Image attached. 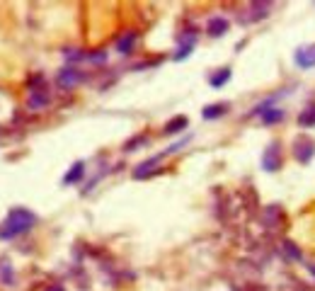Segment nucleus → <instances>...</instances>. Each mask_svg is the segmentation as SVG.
Here are the masks:
<instances>
[{
    "label": "nucleus",
    "mask_w": 315,
    "mask_h": 291,
    "mask_svg": "<svg viewBox=\"0 0 315 291\" xmlns=\"http://www.w3.org/2000/svg\"><path fill=\"white\" fill-rule=\"evenodd\" d=\"M194 44H196V39H194V34H187V37H179V49H177V54H175V61H184L187 56L192 54Z\"/></svg>",
    "instance_id": "nucleus-12"
},
{
    "label": "nucleus",
    "mask_w": 315,
    "mask_h": 291,
    "mask_svg": "<svg viewBox=\"0 0 315 291\" xmlns=\"http://www.w3.org/2000/svg\"><path fill=\"white\" fill-rule=\"evenodd\" d=\"M262 167L267 170V172H276L279 167H281V146L272 141L267 148H264V155H262Z\"/></svg>",
    "instance_id": "nucleus-2"
},
{
    "label": "nucleus",
    "mask_w": 315,
    "mask_h": 291,
    "mask_svg": "<svg viewBox=\"0 0 315 291\" xmlns=\"http://www.w3.org/2000/svg\"><path fill=\"white\" fill-rule=\"evenodd\" d=\"M231 80V68L228 66H223V68H219L216 73H211V87H223V85Z\"/></svg>",
    "instance_id": "nucleus-16"
},
{
    "label": "nucleus",
    "mask_w": 315,
    "mask_h": 291,
    "mask_svg": "<svg viewBox=\"0 0 315 291\" xmlns=\"http://www.w3.org/2000/svg\"><path fill=\"white\" fill-rule=\"evenodd\" d=\"M51 105V95H49V90H39V92H32L27 100V107L29 110H44V107H49Z\"/></svg>",
    "instance_id": "nucleus-11"
},
{
    "label": "nucleus",
    "mask_w": 315,
    "mask_h": 291,
    "mask_svg": "<svg viewBox=\"0 0 315 291\" xmlns=\"http://www.w3.org/2000/svg\"><path fill=\"white\" fill-rule=\"evenodd\" d=\"M206 32L208 37H221L228 32V20L226 17H208L206 20Z\"/></svg>",
    "instance_id": "nucleus-9"
},
{
    "label": "nucleus",
    "mask_w": 315,
    "mask_h": 291,
    "mask_svg": "<svg viewBox=\"0 0 315 291\" xmlns=\"http://www.w3.org/2000/svg\"><path fill=\"white\" fill-rule=\"evenodd\" d=\"M141 143H146V139H143V136H138V139L129 141V143H124V151H134V148H136V146H141Z\"/></svg>",
    "instance_id": "nucleus-23"
},
{
    "label": "nucleus",
    "mask_w": 315,
    "mask_h": 291,
    "mask_svg": "<svg viewBox=\"0 0 315 291\" xmlns=\"http://www.w3.org/2000/svg\"><path fill=\"white\" fill-rule=\"evenodd\" d=\"M269 8H272L269 3H252V5L247 8V13L243 15V20H240V22H243V25H245V22H260V20L267 17Z\"/></svg>",
    "instance_id": "nucleus-7"
},
{
    "label": "nucleus",
    "mask_w": 315,
    "mask_h": 291,
    "mask_svg": "<svg viewBox=\"0 0 315 291\" xmlns=\"http://www.w3.org/2000/svg\"><path fill=\"white\" fill-rule=\"evenodd\" d=\"M0 281H3V284H8V286H13V284H15L13 264L8 262V260H3V262H0Z\"/></svg>",
    "instance_id": "nucleus-18"
},
{
    "label": "nucleus",
    "mask_w": 315,
    "mask_h": 291,
    "mask_svg": "<svg viewBox=\"0 0 315 291\" xmlns=\"http://www.w3.org/2000/svg\"><path fill=\"white\" fill-rule=\"evenodd\" d=\"M240 291H267L264 286H257V284H245Z\"/></svg>",
    "instance_id": "nucleus-24"
},
{
    "label": "nucleus",
    "mask_w": 315,
    "mask_h": 291,
    "mask_svg": "<svg viewBox=\"0 0 315 291\" xmlns=\"http://www.w3.org/2000/svg\"><path fill=\"white\" fill-rule=\"evenodd\" d=\"M308 269L313 272V277H315V264H313V262H308Z\"/></svg>",
    "instance_id": "nucleus-26"
},
{
    "label": "nucleus",
    "mask_w": 315,
    "mask_h": 291,
    "mask_svg": "<svg viewBox=\"0 0 315 291\" xmlns=\"http://www.w3.org/2000/svg\"><path fill=\"white\" fill-rule=\"evenodd\" d=\"M87 61L95 63V66H102L107 61V51H92V54H87Z\"/></svg>",
    "instance_id": "nucleus-22"
},
{
    "label": "nucleus",
    "mask_w": 315,
    "mask_h": 291,
    "mask_svg": "<svg viewBox=\"0 0 315 291\" xmlns=\"http://www.w3.org/2000/svg\"><path fill=\"white\" fill-rule=\"evenodd\" d=\"M260 117H262V124L264 126H274V124H281V122L286 119V112L272 107V110H264Z\"/></svg>",
    "instance_id": "nucleus-13"
},
{
    "label": "nucleus",
    "mask_w": 315,
    "mask_h": 291,
    "mask_svg": "<svg viewBox=\"0 0 315 291\" xmlns=\"http://www.w3.org/2000/svg\"><path fill=\"white\" fill-rule=\"evenodd\" d=\"M82 75L78 68H73V66H66V68L58 70V75H56V85L58 87H63V90H70V87H75L78 83H82Z\"/></svg>",
    "instance_id": "nucleus-3"
},
{
    "label": "nucleus",
    "mask_w": 315,
    "mask_h": 291,
    "mask_svg": "<svg viewBox=\"0 0 315 291\" xmlns=\"http://www.w3.org/2000/svg\"><path fill=\"white\" fill-rule=\"evenodd\" d=\"M293 155H296L298 163H310V158L315 155V141L308 139V136L298 139L293 143Z\"/></svg>",
    "instance_id": "nucleus-5"
},
{
    "label": "nucleus",
    "mask_w": 315,
    "mask_h": 291,
    "mask_svg": "<svg viewBox=\"0 0 315 291\" xmlns=\"http://www.w3.org/2000/svg\"><path fill=\"white\" fill-rule=\"evenodd\" d=\"M27 85H29V90H32V92H39V90H46V78H44L41 73H34V75H29Z\"/></svg>",
    "instance_id": "nucleus-21"
},
{
    "label": "nucleus",
    "mask_w": 315,
    "mask_h": 291,
    "mask_svg": "<svg viewBox=\"0 0 315 291\" xmlns=\"http://www.w3.org/2000/svg\"><path fill=\"white\" fill-rule=\"evenodd\" d=\"M44 291H66V289H63L61 284H51V286H46V289H44Z\"/></svg>",
    "instance_id": "nucleus-25"
},
{
    "label": "nucleus",
    "mask_w": 315,
    "mask_h": 291,
    "mask_svg": "<svg viewBox=\"0 0 315 291\" xmlns=\"http://www.w3.org/2000/svg\"><path fill=\"white\" fill-rule=\"evenodd\" d=\"M182 129H187V117H175V119H170L167 124H165V134L167 136H172V134H177V131H182Z\"/></svg>",
    "instance_id": "nucleus-17"
},
{
    "label": "nucleus",
    "mask_w": 315,
    "mask_h": 291,
    "mask_svg": "<svg viewBox=\"0 0 315 291\" xmlns=\"http://www.w3.org/2000/svg\"><path fill=\"white\" fill-rule=\"evenodd\" d=\"M281 250H286V257H288V260H296V262H301V260H303V255H301V250H298V245H296V243H291V240H284V243H281Z\"/></svg>",
    "instance_id": "nucleus-19"
},
{
    "label": "nucleus",
    "mask_w": 315,
    "mask_h": 291,
    "mask_svg": "<svg viewBox=\"0 0 315 291\" xmlns=\"http://www.w3.org/2000/svg\"><path fill=\"white\" fill-rule=\"evenodd\" d=\"M284 221V214H281V207L279 204H272V207L264 209V216H262V223L267 228H276L279 223Z\"/></svg>",
    "instance_id": "nucleus-8"
},
{
    "label": "nucleus",
    "mask_w": 315,
    "mask_h": 291,
    "mask_svg": "<svg viewBox=\"0 0 315 291\" xmlns=\"http://www.w3.org/2000/svg\"><path fill=\"white\" fill-rule=\"evenodd\" d=\"M167 158V153H158V155H153V158H148V160H143L141 165L134 167V177L136 180H143V177H153V175H158L155 172V165L160 163V160H165Z\"/></svg>",
    "instance_id": "nucleus-4"
},
{
    "label": "nucleus",
    "mask_w": 315,
    "mask_h": 291,
    "mask_svg": "<svg viewBox=\"0 0 315 291\" xmlns=\"http://www.w3.org/2000/svg\"><path fill=\"white\" fill-rule=\"evenodd\" d=\"M298 124L301 126H315V105H308L298 117Z\"/></svg>",
    "instance_id": "nucleus-20"
},
{
    "label": "nucleus",
    "mask_w": 315,
    "mask_h": 291,
    "mask_svg": "<svg viewBox=\"0 0 315 291\" xmlns=\"http://www.w3.org/2000/svg\"><path fill=\"white\" fill-rule=\"evenodd\" d=\"M231 110L226 102H216V105H206L204 110H201V117L204 119H219V117H223L226 112Z\"/></svg>",
    "instance_id": "nucleus-14"
},
{
    "label": "nucleus",
    "mask_w": 315,
    "mask_h": 291,
    "mask_svg": "<svg viewBox=\"0 0 315 291\" xmlns=\"http://www.w3.org/2000/svg\"><path fill=\"white\" fill-rule=\"evenodd\" d=\"M136 42H138V34L131 29V32H126V34H122V37L117 39V51H119V54H131Z\"/></svg>",
    "instance_id": "nucleus-10"
},
{
    "label": "nucleus",
    "mask_w": 315,
    "mask_h": 291,
    "mask_svg": "<svg viewBox=\"0 0 315 291\" xmlns=\"http://www.w3.org/2000/svg\"><path fill=\"white\" fill-rule=\"evenodd\" d=\"M293 63H296L298 68H315V44L298 46V49H296V56H293Z\"/></svg>",
    "instance_id": "nucleus-6"
},
{
    "label": "nucleus",
    "mask_w": 315,
    "mask_h": 291,
    "mask_svg": "<svg viewBox=\"0 0 315 291\" xmlns=\"http://www.w3.org/2000/svg\"><path fill=\"white\" fill-rule=\"evenodd\" d=\"M37 223V214L29 211V209H22V207H15L10 209L8 219L0 223V240H13V238L22 236L34 228Z\"/></svg>",
    "instance_id": "nucleus-1"
},
{
    "label": "nucleus",
    "mask_w": 315,
    "mask_h": 291,
    "mask_svg": "<svg viewBox=\"0 0 315 291\" xmlns=\"http://www.w3.org/2000/svg\"><path fill=\"white\" fill-rule=\"evenodd\" d=\"M82 175H85V163H82V160H78V163H73V167L66 172L63 184H75V182L82 180Z\"/></svg>",
    "instance_id": "nucleus-15"
}]
</instances>
